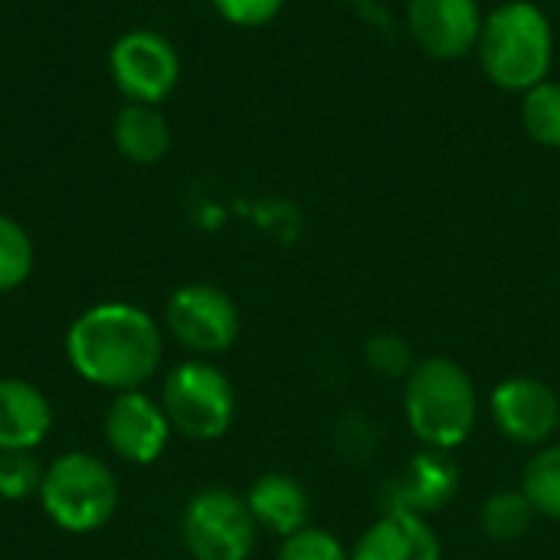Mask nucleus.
Listing matches in <instances>:
<instances>
[{
    "instance_id": "obj_1",
    "label": "nucleus",
    "mask_w": 560,
    "mask_h": 560,
    "mask_svg": "<svg viewBox=\"0 0 560 560\" xmlns=\"http://www.w3.org/2000/svg\"><path fill=\"white\" fill-rule=\"evenodd\" d=\"M66 358L95 387L138 390L161 364V328L138 305L102 302L69 325Z\"/></svg>"
},
{
    "instance_id": "obj_2",
    "label": "nucleus",
    "mask_w": 560,
    "mask_h": 560,
    "mask_svg": "<svg viewBox=\"0 0 560 560\" xmlns=\"http://www.w3.org/2000/svg\"><path fill=\"white\" fill-rule=\"evenodd\" d=\"M404 417L427 450L463 446L479 420V394L463 364L453 358H427L407 377Z\"/></svg>"
},
{
    "instance_id": "obj_3",
    "label": "nucleus",
    "mask_w": 560,
    "mask_h": 560,
    "mask_svg": "<svg viewBox=\"0 0 560 560\" xmlns=\"http://www.w3.org/2000/svg\"><path fill=\"white\" fill-rule=\"evenodd\" d=\"M479 59L486 75L512 92H528L545 82L555 56L548 16L528 0H509L489 13L479 33Z\"/></svg>"
},
{
    "instance_id": "obj_4",
    "label": "nucleus",
    "mask_w": 560,
    "mask_h": 560,
    "mask_svg": "<svg viewBox=\"0 0 560 560\" xmlns=\"http://www.w3.org/2000/svg\"><path fill=\"white\" fill-rule=\"evenodd\" d=\"M39 502L52 525L72 535H89L115 515L118 482L98 456L66 453L43 469Z\"/></svg>"
},
{
    "instance_id": "obj_5",
    "label": "nucleus",
    "mask_w": 560,
    "mask_h": 560,
    "mask_svg": "<svg viewBox=\"0 0 560 560\" xmlns=\"http://www.w3.org/2000/svg\"><path fill=\"white\" fill-rule=\"evenodd\" d=\"M161 407L171 420V430L187 440L210 443L233 427L236 394L226 374L210 361H184L167 374Z\"/></svg>"
},
{
    "instance_id": "obj_6",
    "label": "nucleus",
    "mask_w": 560,
    "mask_h": 560,
    "mask_svg": "<svg viewBox=\"0 0 560 560\" xmlns=\"http://www.w3.org/2000/svg\"><path fill=\"white\" fill-rule=\"evenodd\" d=\"M256 535L259 525L246 499L230 489L197 492L180 518V538L194 560H249Z\"/></svg>"
},
{
    "instance_id": "obj_7",
    "label": "nucleus",
    "mask_w": 560,
    "mask_h": 560,
    "mask_svg": "<svg viewBox=\"0 0 560 560\" xmlns=\"http://www.w3.org/2000/svg\"><path fill=\"white\" fill-rule=\"evenodd\" d=\"M108 69L118 85V92L128 102L158 105L164 102L177 79H180V59L167 36L154 30H128L115 39L108 52Z\"/></svg>"
},
{
    "instance_id": "obj_8",
    "label": "nucleus",
    "mask_w": 560,
    "mask_h": 560,
    "mask_svg": "<svg viewBox=\"0 0 560 560\" xmlns=\"http://www.w3.org/2000/svg\"><path fill=\"white\" fill-rule=\"evenodd\" d=\"M171 335L194 354L210 358L226 351L240 335V308L217 285H184L167 302Z\"/></svg>"
},
{
    "instance_id": "obj_9",
    "label": "nucleus",
    "mask_w": 560,
    "mask_h": 560,
    "mask_svg": "<svg viewBox=\"0 0 560 560\" xmlns=\"http://www.w3.org/2000/svg\"><path fill=\"white\" fill-rule=\"evenodd\" d=\"M495 430L518 446H545L560 427V397L538 377H509L489 400Z\"/></svg>"
},
{
    "instance_id": "obj_10",
    "label": "nucleus",
    "mask_w": 560,
    "mask_h": 560,
    "mask_svg": "<svg viewBox=\"0 0 560 560\" xmlns=\"http://www.w3.org/2000/svg\"><path fill=\"white\" fill-rule=\"evenodd\" d=\"M459 492V466L443 450L417 453L397 476H390L381 489L384 512L404 515H436Z\"/></svg>"
},
{
    "instance_id": "obj_11",
    "label": "nucleus",
    "mask_w": 560,
    "mask_h": 560,
    "mask_svg": "<svg viewBox=\"0 0 560 560\" xmlns=\"http://www.w3.org/2000/svg\"><path fill=\"white\" fill-rule=\"evenodd\" d=\"M105 440L112 453H118L125 463L151 466L167 440H171V420L161 404H154L141 390H121L105 413Z\"/></svg>"
},
{
    "instance_id": "obj_12",
    "label": "nucleus",
    "mask_w": 560,
    "mask_h": 560,
    "mask_svg": "<svg viewBox=\"0 0 560 560\" xmlns=\"http://www.w3.org/2000/svg\"><path fill=\"white\" fill-rule=\"evenodd\" d=\"M413 39L436 59H459L479 46L482 13L476 0H410Z\"/></svg>"
},
{
    "instance_id": "obj_13",
    "label": "nucleus",
    "mask_w": 560,
    "mask_h": 560,
    "mask_svg": "<svg viewBox=\"0 0 560 560\" xmlns=\"http://www.w3.org/2000/svg\"><path fill=\"white\" fill-rule=\"evenodd\" d=\"M351 560H443V545L427 518L384 512L364 528Z\"/></svg>"
},
{
    "instance_id": "obj_14",
    "label": "nucleus",
    "mask_w": 560,
    "mask_h": 560,
    "mask_svg": "<svg viewBox=\"0 0 560 560\" xmlns=\"http://www.w3.org/2000/svg\"><path fill=\"white\" fill-rule=\"evenodd\" d=\"M52 427V407L39 387L20 377H0V453L36 450Z\"/></svg>"
},
{
    "instance_id": "obj_15",
    "label": "nucleus",
    "mask_w": 560,
    "mask_h": 560,
    "mask_svg": "<svg viewBox=\"0 0 560 560\" xmlns=\"http://www.w3.org/2000/svg\"><path fill=\"white\" fill-rule=\"evenodd\" d=\"M246 505L256 518V525L269 535L289 538L302 528H308V492L299 479L285 472H266L253 482L246 492Z\"/></svg>"
},
{
    "instance_id": "obj_16",
    "label": "nucleus",
    "mask_w": 560,
    "mask_h": 560,
    "mask_svg": "<svg viewBox=\"0 0 560 560\" xmlns=\"http://www.w3.org/2000/svg\"><path fill=\"white\" fill-rule=\"evenodd\" d=\"M115 148L135 164H158L171 148V128L158 105L128 102L115 115Z\"/></svg>"
},
{
    "instance_id": "obj_17",
    "label": "nucleus",
    "mask_w": 560,
    "mask_h": 560,
    "mask_svg": "<svg viewBox=\"0 0 560 560\" xmlns=\"http://www.w3.org/2000/svg\"><path fill=\"white\" fill-rule=\"evenodd\" d=\"M535 515L538 512L522 489H515V492L505 489V492H495L486 499V505L479 512V525L492 541H518L532 532Z\"/></svg>"
},
{
    "instance_id": "obj_18",
    "label": "nucleus",
    "mask_w": 560,
    "mask_h": 560,
    "mask_svg": "<svg viewBox=\"0 0 560 560\" xmlns=\"http://www.w3.org/2000/svg\"><path fill=\"white\" fill-rule=\"evenodd\" d=\"M522 492L535 505L538 515L560 522V443L541 446L522 476Z\"/></svg>"
},
{
    "instance_id": "obj_19",
    "label": "nucleus",
    "mask_w": 560,
    "mask_h": 560,
    "mask_svg": "<svg viewBox=\"0 0 560 560\" xmlns=\"http://www.w3.org/2000/svg\"><path fill=\"white\" fill-rule=\"evenodd\" d=\"M522 121L525 131L545 144V148H560V82H538L525 92L522 102Z\"/></svg>"
},
{
    "instance_id": "obj_20",
    "label": "nucleus",
    "mask_w": 560,
    "mask_h": 560,
    "mask_svg": "<svg viewBox=\"0 0 560 560\" xmlns=\"http://www.w3.org/2000/svg\"><path fill=\"white\" fill-rule=\"evenodd\" d=\"M33 272L30 233L7 213H0V292L20 289Z\"/></svg>"
},
{
    "instance_id": "obj_21",
    "label": "nucleus",
    "mask_w": 560,
    "mask_h": 560,
    "mask_svg": "<svg viewBox=\"0 0 560 560\" xmlns=\"http://www.w3.org/2000/svg\"><path fill=\"white\" fill-rule=\"evenodd\" d=\"M364 364L377 377H384V381H407L410 371L417 368V358H413L410 341H404L400 335L381 331V335H371L368 338V345H364Z\"/></svg>"
},
{
    "instance_id": "obj_22",
    "label": "nucleus",
    "mask_w": 560,
    "mask_h": 560,
    "mask_svg": "<svg viewBox=\"0 0 560 560\" xmlns=\"http://www.w3.org/2000/svg\"><path fill=\"white\" fill-rule=\"evenodd\" d=\"M276 560H351L348 548L325 528H302L289 538H282Z\"/></svg>"
},
{
    "instance_id": "obj_23",
    "label": "nucleus",
    "mask_w": 560,
    "mask_h": 560,
    "mask_svg": "<svg viewBox=\"0 0 560 560\" xmlns=\"http://www.w3.org/2000/svg\"><path fill=\"white\" fill-rule=\"evenodd\" d=\"M43 469L30 453H0V495L16 502L39 492Z\"/></svg>"
},
{
    "instance_id": "obj_24",
    "label": "nucleus",
    "mask_w": 560,
    "mask_h": 560,
    "mask_svg": "<svg viewBox=\"0 0 560 560\" xmlns=\"http://www.w3.org/2000/svg\"><path fill=\"white\" fill-rule=\"evenodd\" d=\"M210 3L223 20L236 26H262L282 10L285 0H210Z\"/></svg>"
},
{
    "instance_id": "obj_25",
    "label": "nucleus",
    "mask_w": 560,
    "mask_h": 560,
    "mask_svg": "<svg viewBox=\"0 0 560 560\" xmlns=\"http://www.w3.org/2000/svg\"><path fill=\"white\" fill-rule=\"evenodd\" d=\"M377 443V433H374V423L364 420L361 413H351L341 420L338 427V450L348 456V459H368V450L361 443Z\"/></svg>"
},
{
    "instance_id": "obj_26",
    "label": "nucleus",
    "mask_w": 560,
    "mask_h": 560,
    "mask_svg": "<svg viewBox=\"0 0 560 560\" xmlns=\"http://www.w3.org/2000/svg\"><path fill=\"white\" fill-rule=\"evenodd\" d=\"M338 3H348V0H338Z\"/></svg>"
}]
</instances>
